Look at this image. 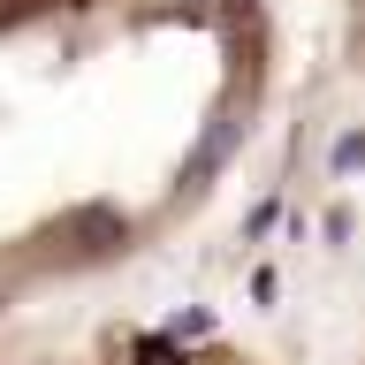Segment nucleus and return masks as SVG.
Masks as SVG:
<instances>
[{
	"instance_id": "20e7f679",
	"label": "nucleus",
	"mask_w": 365,
	"mask_h": 365,
	"mask_svg": "<svg viewBox=\"0 0 365 365\" xmlns=\"http://www.w3.org/2000/svg\"><path fill=\"white\" fill-rule=\"evenodd\" d=\"M358 365H365V342H358Z\"/></svg>"
},
{
	"instance_id": "7ed1b4c3",
	"label": "nucleus",
	"mask_w": 365,
	"mask_h": 365,
	"mask_svg": "<svg viewBox=\"0 0 365 365\" xmlns=\"http://www.w3.org/2000/svg\"><path fill=\"white\" fill-rule=\"evenodd\" d=\"M319 8L342 23V38H350V61L365 68V0H319Z\"/></svg>"
},
{
	"instance_id": "f03ea898",
	"label": "nucleus",
	"mask_w": 365,
	"mask_h": 365,
	"mask_svg": "<svg viewBox=\"0 0 365 365\" xmlns=\"http://www.w3.org/2000/svg\"><path fill=\"white\" fill-rule=\"evenodd\" d=\"M0 365H267V358L198 319H91L68 335L0 342Z\"/></svg>"
},
{
	"instance_id": "f257e3e1",
	"label": "nucleus",
	"mask_w": 365,
	"mask_h": 365,
	"mask_svg": "<svg viewBox=\"0 0 365 365\" xmlns=\"http://www.w3.org/2000/svg\"><path fill=\"white\" fill-rule=\"evenodd\" d=\"M274 99V0H0V342L168 259Z\"/></svg>"
}]
</instances>
